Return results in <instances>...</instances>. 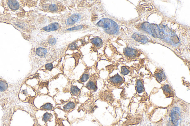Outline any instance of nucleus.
I'll return each instance as SVG.
<instances>
[{
    "instance_id": "nucleus-6",
    "label": "nucleus",
    "mask_w": 190,
    "mask_h": 126,
    "mask_svg": "<svg viewBox=\"0 0 190 126\" xmlns=\"http://www.w3.org/2000/svg\"><path fill=\"white\" fill-rule=\"evenodd\" d=\"M98 97L101 101L110 104H112L115 100L112 92L109 91H101L99 93Z\"/></svg>"
},
{
    "instance_id": "nucleus-28",
    "label": "nucleus",
    "mask_w": 190,
    "mask_h": 126,
    "mask_svg": "<svg viewBox=\"0 0 190 126\" xmlns=\"http://www.w3.org/2000/svg\"><path fill=\"white\" fill-rule=\"evenodd\" d=\"M77 46L76 44L75 43H72L70 44L69 46V48L70 50H74L77 49Z\"/></svg>"
},
{
    "instance_id": "nucleus-19",
    "label": "nucleus",
    "mask_w": 190,
    "mask_h": 126,
    "mask_svg": "<svg viewBox=\"0 0 190 126\" xmlns=\"http://www.w3.org/2000/svg\"><path fill=\"white\" fill-rule=\"evenodd\" d=\"M47 53V51L46 49L44 48H42V47H39L37 49L36 51V54L39 57H43L45 56Z\"/></svg>"
},
{
    "instance_id": "nucleus-4",
    "label": "nucleus",
    "mask_w": 190,
    "mask_h": 126,
    "mask_svg": "<svg viewBox=\"0 0 190 126\" xmlns=\"http://www.w3.org/2000/svg\"><path fill=\"white\" fill-rule=\"evenodd\" d=\"M123 53L125 57L128 60H134L139 57L140 55L139 51L129 47L124 49Z\"/></svg>"
},
{
    "instance_id": "nucleus-23",
    "label": "nucleus",
    "mask_w": 190,
    "mask_h": 126,
    "mask_svg": "<svg viewBox=\"0 0 190 126\" xmlns=\"http://www.w3.org/2000/svg\"><path fill=\"white\" fill-rule=\"evenodd\" d=\"M8 85L6 82L0 80V91L3 92L7 89Z\"/></svg>"
},
{
    "instance_id": "nucleus-7",
    "label": "nucleus",
    "mask_w": 190,
    "mask_h": 126,
    "mask_svg": "<svg viewBox=\"0 0 190 126\" xmlns=\"http://www.w3.org/2000/svg\"><path fill=\"white\" fill-rule=\"evenodd\" d=\"M97 76L96 74H93L90 77L89 80L87 82L86 87L92 92H96L98 89L97 86Z\"/></svg>"
},
{
    "instance_id": "nucleus-2",
    "label": "nucleus",
    "mask_w": 190,
    "mask_h": 126,
    "mask_svg": "<svg viewBox=\"0 0 190 126\" xmlns=\"http://www.w3.org/2000/svg\"><path fill=\"white\" fill-rule=\"evenodd\" d=\"M140 29L153 38L162 40L172 46H176L180 42L175 33L165 26L145 22L141 24Z\"/></svg>"
},
{
    "instance_id": "nucleus-21",
    "label": "nucleus",
    "mask_w": 190,
    "mask_h": 126,
    "mask_svg": "<svg viewBox=\"0 0 190 126\" xmlns=\"http://www.w3.org/2000/svg\"><path fill=\"white\" fill-rule=\"evenodd\" d=\"M52 118H53V115L51 113L46 112L43 114L42 117V120L43 121L47 123L49 121H50Z\"/></svg>"
},
{
    "instance_id": "nucleus-26",
    "label": "nucleus",
    "mask_w": 190,
    "mask_h": 126,
    "mask_svg": "<svg viewBox=\"0 0 190 126\" xmlns=\"http://www.w3.org/2000/svg\"><path fill=\"white\" fill-rule=\"evenodd\" d=\"M53 65L51 63H47L45 65V68L46 70L49 71L52 70L53 69Z\"/></svg>"
},
{
    "instance_id": "nucleus-20",
    "label": "nucleus",
    "mask_w": 190,
    "mask_h": 126,
    "mask_svg": "<svg viewBox=\"0 0 190 126\" xmlns=\"http://www.w3.org/2000/svg\"><path fill=\"white\" fill-rule=\"evenodd\" d=\"M41 110L43 111H53L54 109L53 105L50 103L47 102L42 105L40 108Z\"/></svg>"
},
{
    "instance_id": "nucleus-11",
    "label": "nucleus",
    "mask_w": 190,
    "mask_h": 126,
    "mask_svg": "<svg viewBox=\"0 0 190 126\" xmlns=\"http://www.w3.org/2000/svg\"><path fill=\"white\" fill-rule=\"evenodd\" d=\"M81 16L79 14H73L67 19V24L69 25H73L76 23L78 22L81 20Z\"/></svg>"
},
{
    "instance_id": "nucleus-27",
    "label": "nucleus",
    "mask_w": 190,
    "mask_h": 126,
    "mask_svg": "<svg viewBox=\"0 0 190 126\" xmlns=\"http://www.w3.org/2000/svg\"><path fill=\"white\" fill-rule=\"evenodd\" d=\"M48 42L51 45H54L56 43V38H50Z\"/></svg>"
},
{
    "instance_id": "nucleus-13",
    "label": "nucleus",
    "mask_w": 190,
    "mask_h": 126,
    "mask_svg": "<svg viewBox=\"0 0 190 126\" xmlns=\"http://www.w3.org/2000/svg\"><path fill=\"white\" fill-rule=\"evenodd\" d=\"M59 28H60V25L58 23L54 22L51 23L47 26L44 27L43 28V30L45 32H51L57 30Z\"/></svg>"
},
{
    "instance_id": "nucleus-8",
    "label": "nucleus",
    "mask_w": 190,
    "mask_h": 126,
    "mask_svg": "<svg viewBox=\"0 0 190 126\" xmlns=\"http://www.w3.org/2000/svg\"><path fill=\"white\" fill-rule=\"evenodd\" d=\"M161 88L162 90L164 95L167 98H174L175 97V91L170 85L168 84L163 85L162 86Z\"/></svg>"
},
{
    "instance_id": "nucleus-16",
    "label": "nucleus",
    "mask_w": 190,
    "mask_h": 126,
    "mask_svg": "<svg viewBox=\"0 0 190 126\" xmlns=\"http://www.w3.org/2000/svg\"><path fill=\"white\" fill-rule=\"evenodd\" d=\"M136 90L138 94H141L145 91L143 82L140 79L137 80L136 83Z\"/></svg>"
},
{
    "instance_id": "nucleus-10",
    "label": "nucleus",
    "mask_w": 190,
    "mask_h": 126,
    "mask_svg": "<svg viewBox=\"0 0 190 126\" xmlns=\"http://www.w3.org/2000/svg\"><path fill=\"white\" fill-rule=\"evenodd\" d=\"M154 77L158 83H161L166 79V77L162 69L157 68L154 74Z\"/></svg>"
},
{
    "instance_id": "nucleus-25",
    "label": "nucleus",
    "mask_w": 190,
    "mask_h": 126,
    "mask_svg": "<svg viewBox=\"0 0 190 126\" xmlns=\"http://www.w3.org/2000/svg\"><path fill=\"white\" fill-rule=\"evenodd\" d=\"M83 26L82 25H78L77 26L73 27V28H69V29L67 30L69 31H73L75 30H80L83 29Z\"/></svg>"
},
{
    "instance_id": "nucleus-5",
    "label": "nucleus",
    "mask_w": 190,
    "mask_h": 126,
    "mask_svg": "<svg viewBox=\"0 0 190 126\" xmlns=\"http://www.w3.org/2000/svg\"><path fill=\"white\" fill-rule=\"evenodd\" d=\"M125 81L124 78L118 73L116 75L110 77L107 80L108 82L111 85L117 88L120 87L125 83Z\"/></svg>"
},
{
    "instance_id": "nucleus-18",
    "label": "nucleus",
    "mask_w": 190,
    "mask_h": 126,
    "mask_svg": "<svg viewBox=\"0 0 190 126\" xmlns=\"http://www.w3.org/2000/svg\"><path fill=\"white\" fill-rule=\"evenodd\" d=\"M9 7L12 10L16 11L20 7L18 2L16 1H9L7 2Z\"/></svg>"
},
{
    "instance_id": "nucleus-9",
    "label": "nucleus",
    "mask_w": 190,
    "mask_h": 126,
    "mask_svg": "<svg viewBox=\"0 0 190 126\" xmlns=\"http://www.w3.org/2000/svg\"><path fill=\"white\" fill-rule=\"evenodd\" d=\"M96 108L94 103L90 101H88V103H86L81 105L79 108V110H82L83 111L86 112L90 114H92L94 112Z\"/></svg>"
},
{
    "instance_id": "nucleus-24",
    "label": "nucleus",
    "mask_w": 190,
    "mask_h": 126,
    "mask_svg": "<svg viewBox=\"0 0 190 126\" xmlns=\"http://www.w3.org/2000/svg\"><path fill=\"white\" fill-rule=\"evenodd\" d=\"M121 73L123 75H128L130 72L129 69L125 66L121 67Z\"/></svg>"
},
{
    "instance_id": "nucleus-1",
    "label": "nucleus",
    "mask_w": 190,
    "mask_h": 126,
    "mask_svg": "<svg viewBox=\"0 0 190 126\" xmlns=\"http://www.w3.org/2000/svg\"><path fill=\"white\" fill-rule=\"evenodd\" d=\"M168 108L166 126H185L189 118L190 104L177 98Z\"/></svg>"
},
{
    "instance_id": "nucleus-15",
    "label": "nucleus",
    "mask_w": 190,
    "mask_h": 126,
    "mask_svg": "<svg viewBox=\"0 0 190 126\" xmlns=\"http://www.w3.org/2000/svg\"><path fill=\"white\" fill-rule=\"evenodd\" d=\"M70 91L72 96L78 97L81 94V90L79 89L77 86L71 85L70 87Z\"/></svg>"
},
{
    "instance_id": "nucleus-14",
    "label": "nucleus",
    "mask_w": 190,
    "mask_h": 126,
    "mask_svg": "<svg viewBox=\"0 0 190 126\" xmlns=\"http://www.w3.org/2000/svg\"><path fill=\"white\" fill-rule=\"evenodd\" d=\"M90 77L89 69L88 68H87L85 70L84 73L81 76L78 82L80 83H85L89 79Z\"/></svg>"
},
{
    "instance_id": "nucleus-22",
    "label": "nucleus",
    "mask_w": 190,
    "mask_h": 126,
    "mask_svg": "<svg viewBox=\"0 0 190 126\" xmlns=\"http://www.w3.org/2000/svg\"><path fill=\"white\" fill-rule=\"evenodd\" d=\"M48 10L51 12H56L58 11V7L57 5L54 3H51L48 6Z\"/></svg>"
},
{
    "instance_id": "nucleus-17",
    "label": "nucleus",
    "mask_w": 190,
    "mask_h": 126,
    "mask_svg": "<svg viewBox=\"0 0 190 126\" xmlns=\"http://www.w3.org/2000/svg\"><path fill=\"white\" fill-rule=\"evenodd\" d=\"M91 43L93 44L97 48H100L102 47L103 45V42L101 38L98 37H96L92 38L90 40Z\"/></svg>"
},
{
    "instance_id": "nucleus-3",
    "label": "nucleus",
    "mask_w": 190,
    "mask_h": 126,
    "mask_svg": "<svg viewBox=\"0 0 190 126\" xmlns=\"http://www.w3.org/2000/svg\"><path fill=\"white\" fill-rule=\"evenodd\" d=\"M97 24V26L102 28L105 32L110 35L116 34L119 32V28L117 24L110 19H102Z\"/></svg>"
},
{
    "instance_id": "nucleus-12",
    "label": "nucleus",
    "mask_w": 190,
    "mask_h": 126,
    "mask_svg": "<svg viewBox=\"0 0 190 126\" xmlns=\"http://www.w3.org/2000/svg\"><path fill=\"white\" fill-rule=\"evenodd\" d=\"M76 104L73 101H68L63 106V110L65 112H70L75 108Z\"/></svg>"
}]
</instances>
